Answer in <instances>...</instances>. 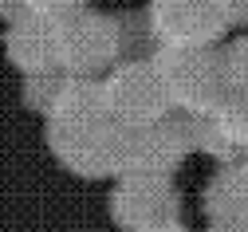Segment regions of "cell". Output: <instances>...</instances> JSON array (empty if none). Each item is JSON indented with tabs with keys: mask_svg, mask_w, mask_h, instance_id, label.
Instances as JSON below:
<instances>
[{
	"mask_svg": "<svg viewBox=\"0 0 248 232\" xmlns=\"http://www.w3.org/2000/svg\"><path fill=\"white\" fill-rule=\"evenodd\" d=\"M221 67H225V83L232 91H248V40H236L221 55Z\"/></svg>",
	"mask_w": 248,
	"mask_h": 232,
	"instance_id": "30bf717a",
	"label": "cell"
},
{
	"mask_svg": "<svg viewBox=\"0 0 248 232\" xmlns=\"http://www.w3.org/2000/svg\"><path fill=\"white\" fill-rule=\"evenodd\" d=\"M8 55L20 63L24 71H32V75L59 67V63H55V24L20 20L8 31Z\"/></svg>",
	"mask_w": 248,
	"mask_h": 232,
	"instance_id": "ba28073f",
	"label": "cell"
},
{
	"mask_svg": "<svg viewBox=\"0 0 248 232\" xmlns=\"http://www.w3.org/2000/svg\"><path fill=\"white\" fill-rule=\"evenodd\" d=\"M205 209L217 220V232H248V177H244V170L217 177L209 185Z\"/></svg>",
	"mask_w": 248,
	"mask_h": 232,
	"instance_id": "52a82bcc",
	"label": "cell"
},
{
	"mask_svg": "<svg viewBox=\"0 0 248 232\" xmlns=\"http://www.w3.org/2000/svg\"><path fill=\"white\" fill-rule=\"evenodd\" d=\"M173 217H177V197L162 181V173L134 170L126 177V185L114 193V220L130 232H150Z\"/></svg>",
	"mask_w": 248,
	"mask_h": 232,
	"instance_id": "8992f818",
	"label": "cell"
},
{
	"mask_svg": "<svg viewBox=\"0 0 248 232\" xmlns=\"http://www.w3.org/2000/svg\"><path fill=\"white\" fill-rule=\"evenodd\" d=\"M244 177H248V165H244Z\"/></svg>",
	"mask_w": 248,
	"mask_h": 232,
	"instance_id": "7c38bea8",
	"label": "cell"
},
{
	"mask_svg": "<svg viewBox=\"0 0 248 232\" xmlns=\"http://www.w3.org/2000/svg\"><path fill=\"white\" fill-rule=\"evenodd\" d=\"M16 8H24V20L63 24V20H71L83 8V0H16Z\"/></svg>",
	"mask_w": 248,
	"mask_h": 232,
	"instance_id": "9c48e42d",
	"label": "cell"
},
{
	"mask_svg": "<svg viewBox=\"0 0 248 232\" xmlns=\"http://www.w3.org/2000/svg\"><path fill=\"white\" fill-rule=\"evenodd\" d=\"M51 150L75 173L103 177L126 165V126H118L110 114L63 118L51 122Z\"/></svg>",
	"mask_w": 248,
	"mask_h": 232,
	"instance_id": "6da1fadb",
	"label": "cell"
},
{
	"mask_svg": "<svg viewBox=\"0 0 248 232\" xmlns=\"http://www.w3.org/2000/svg\"><path fill=\"white\" fill-rule=\"evenodd\" d=\"M166 107H170V94L154 63H126L103 83V110L126 130L162 122Z\"/></svg>",
	"mask_w": 248,
	"mask_h": 232,
	"instance_id": "3957f363",
	"label": "cell"
},
{
	"mask_svg": "<svg viewBox=\"0 0 248 232\" xmlns=\"http://www.w3.org/2000/svg\"><path fill=\"white\" fill-rule=\"evenodd\" d=\"M225 8H229V20L248 24V0H225Z\"/></svg>",
	"mask_w": 248,
	"mask_h": 232,
	"instance_id": "8fae6325",
	"label": "cell"
},
{
	"mask_svg": "<svg viewBox=\"0 0 248 232\" xmlns=\"http://www.w3.org/2000/svg\"><path fill=\"white\" fill-rule=\"evenodd\" d=\"M118 55V24L107 16L75 12L71 20L55 24V63L71 75H91L110 67Z\"/></svg>",
	"mask_w": 248,
	"mask_h": 232,
	"instance_id": "5b68a950",
	"label": "cell"
},
{
	"mask_svg": "<svg viewBox=\"0 0 248 232\" xmlns=\"http://www.w3.org/2000/svg\"><path fill=\"white\" fill-rule=\"evenodd\" d=\"M0 8H4V0H0Z\"/></svg>",
	"mask_w": 248,
	"mask_h": 232,
	"instance_id": "4fadbf2b",
	"label": "cell"
},
{
	"mask_svg": "<svg viewBox=\"0 0 248 232\" xmlns=\"http://www.w3.org/2000/svg\"><path fill=\"white\" fill-rule=\"evenodd\" d=\"M170 103L185 107L189 114H209L225 98V67L209 47H162L154 59Z\"/></svg>",
	"mask_w": 248,
	"mask_h": 232,
	"instance_id": "7a4b0ae2",
	"label": "cell"
},
{
	"mask_svg": "<svg viewBox=\"0 0 248 232\" xmlns=\"http://www.w3.org/2000/svg\"><path fill=\"white\" fill-rule=\"evenodd\" d=\"M150 28L162 47H209L225 36L229 8L225 0H154Z\"/></svg>",
	"mask_w": 248,
	"mask_h": 232,
	"instance_id": "277c9868",
	"label": "cell"
}]
</instances>
